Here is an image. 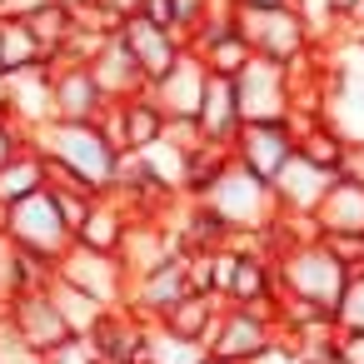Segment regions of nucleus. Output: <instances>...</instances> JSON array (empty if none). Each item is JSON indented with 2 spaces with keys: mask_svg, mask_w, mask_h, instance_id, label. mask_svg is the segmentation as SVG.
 Wrapping results in <instances>:
<instances>
[{
  "mask_svg": "<svg viewBox=\"0 0 364 364\" xmlns=\"http://www.w3.org/2000/svg\"><path fill=\"white\" fill-rule=\"evenodd\" d=\"M0 230H6V240L16 250H31V255H41L50 264H60V255L75 245V230L65 225L60 200H55L50 185L26 195V200H16V205H6V225H0Z\"/></svg>",
  "mask_w": 364,
  "mask_h": 364,
  "instance_id": "nucleus-5",
  "label": "nucleus"
},
{
  "mask_svg": "<svg viewBox=\"0 0 364 364\" xmlns=\"http://www.w3.org/2000/svg\"><path fill=\"white\" fill-rule=\"evenodd\" d=\"M31 65H46V50L21 16H0V75H21Z\"/></svg>",
  "mask_w": 364,
  "mask_h": 364,
  "instance_id": "nucleus-24",
  "label": "nucleus"
},
{
  "mask_svg": "<svg viewBox=\"0 0 364 364\" xmlns=\"http://www.w3.org/2000/svg\"><path fill=\"white\" fill-rule=\"evenodd\" d=\"M205 80H210L205 60H200L195 50H185L170 70H160V75L145 85V95L160 105L165 120H195V115H200V100H205Z\"/></svg>",
  "mask_w": 364,
  "mask_h": 364,
  "instance_id": "nucleus-11",
  "label": "nucleus"
},
{
  "mask_svg": "<svg viewBox=\"0 0 364 364\" xmlns=\"http://www.w3.org/2000/svg\"><path fill=\"white\" fill-rule=\"evenodd\" d=\"M115 36H120V46L135 55V65L145 70V80H155L160 70H170V65L185 55V36L170 31V26H155V21H145V16H125Z\"/></svg>",
  "mask_w": 364,
  "mask_h": 364,
  "instance_id": "nucleus-14",
  "label": "nucleus"
},
{
  "mask_svg": "<svg viewBox=\"0 0 364 364\" xmlns=\"http://www.w3.org/2000/svg\"><path fill=\"white\" fill-rule=\"evenodd\" d=\"M55 274L75 289H85L90 299H100L105 309H120L125 294H130V269L120 255H105V250H85V245H70L55 264Z\"/></svg>",
  "mask_w": 364,
  "mask_h": 364,
  "instance_id": "nucleus-8",
  "label": "nucleus"
},
{
  "mask_svg": "<svg viewBox=\"0 0 364 364\" xmlns=\"http://www.w3.org/2000/svg\"><path fill=\"white\" fill-rule=\"evenodd\" d=\"M165 115H160V105L150 100V95H130V100H115V105H105V115H100V130L110 135V145L120 150V155H140V150H150L155 140H165Z\"/></svg>",
  "mask_w": 364,
  "mask_h": 364,
  "instance_id": "nucleus-12",
  "label": "nucleus"
},
{
  "mask_svg": "<svg viewBox=\"0 0 364 364\" xmlns=\"http://www.w3.org/2000/svg\"><path fill=\"white\" fill-rule=\"evenodd\" d=\"M46 185H50V165H46V155L31 145V150H21L11 165H0V210L16 205V200H26V195H36V190H46Z\"/></svg>",
  "mask_w": 364,
  "mask_h": 364,
  "instance_id": "nucleus-25",
  "label": "nucleus"
},
{
  "mask_svg": "<svg viewBox=\"0 0 364 364\" xmlns=\"http://www.w3.org/2000/svg\"><path fill=\"white\" fill-rule=\"evenodd\" d=\"M235 100H240V120L259 125V120H289L294 115V85H289V65L250 55L245 70L235 75Z\"/></svg>",
  "mask_w": 364,
  "mask_h": 364,
  "instance_id": "nucleus-7",
  "label": "nucleus"
},
{
  "mask_svg": "<svg viewBox=\"0 0 364 364\" xmlns=\"http://www.w3.org/2000/svg\"><path fill=\"white\" fill-rule=\"evenodd\" d=\"M329 250H334V259L349 269V274H359L364 269V235H319Z\"/></svg>",
  "mask_w": 364,
  "mask_h": 364,
  "instance_id": "nucleus-32",
  "label": "nucleus"
},
{
  "mask_svg": "<svg viewBox=\"0 0 364 364\" xmlns=\"http://www.w3.org/2000/svg\"><path fill=\"white\" fill-rule=\"evenodd\" d=\"M31 145L46 155L55 190H85V195L115 190L120 150L110 145L100 120H50V125L31 130Z\"/></svg>",
  "mask_w": 364,
  "mask_h": 364,
  "instance_id": "nucleus-1",
  "label": "nucleus"
},
{
  "mask_svg": "<svg viewBox=\"0 0 364 364\" xmlns=\"http://www.w3.org/2000/svg\"><path fill=\"white\" fill-rule=\"evenodd\" d=\"M195 55L205 60V70H210V75H225V80H235V75L245 70V60H250L255 50H250V46H245V36H240V31L230 26L225 36H215V41H210V46H200Z\"/></svg>",
  "mask_w": 364,
  "mask_h": 364,
  "instance_id": "nucleus-28",
  "label": "nucleus"
},
{
  "mask_svg": "<svg viewBox=\"0 0 364 364\" xmlns=\"http://www.w3.org/2000/svg\"><path fill=\"white\" fill-rule=\"evenodd\" d=\"M344 289H349V269L334 259V250L319 235H309V240H299V245H289V250L274 255V294L279 299L314 304V309L334 314L339 299H344Z\"/></svg>",
  "mask_w": 364,
  "mask_h": 364,
  "instance_id": "nucleus-2",
  "label": "nucleus"
},
{
  "mask_svg": "<svg viewBox=\"0 0 364 364\" xmlns=\"http://www.w3.org/2000/svg\"><path fill=\"white\" fill-rule=\"evenodd\" d=\"M90 75H95V85H100V95L115 105V100H130V95H145V70L135 65V55L120 46V36H110L105 46H100V55L90 60Z\"/></svg>",
  "mask_w": 364,
  "mask_h": 364,
  "instance_id": "nucleus-22",
  "label": "nucleus"
},
{
  "mask_svg": "<svg viewBox=\"0 0 364 364\" xmlns=\"http://www.w3.org/2000/svg\"><path fill=\"white\" fill-rule=\"evenodd\" d=\"M195 125H200V140L205 145H220V150H230V140L240 135V100H235V80H225V75H210L205 80V100H200V115H195Z\"/></svg>",
  "mask_w": 364,
  "mask_h": 364,
  "instance_id": "nucleus-21",
  "label": "nucleus"
},
{
  "mask_svg": "<svg viewBox=\"0 0 364 364\" xmlns=\"http://www.w3.org/2000/svg\"><path fill=\"white\" fill-rule=\"evenodd\" d=\"M6 105H11V120H21L26 130H41L55 120V105H50V65H31L21 75H6Z\"/></svg>",
  "mask_w": 364,
  "mask_h": 364,
  "instance_id": "nucleus-20",
  "label": "nucleus"
},
{
  "mask_svg": "<svg viewBox=\"0 0 364 364\" xmlns=\"http://www.w3.org/2000/svg\"><path fill=\"white\" fill-rule=\"evenodd\" d=\"M230 6H255V11H264V6H294V0H230Z\"/></svg>",
  "mask_w": 364,
  "mask_h": 364,
  "instance_id": "nucleus-37",
  "label": "nucleus"
},
{
  "mask_svg": "<svg viewBox=\"0 0 364 364\" xmlns=\"http://www.w3.org/2000/svg\"><path fill=\"white\" fill-rule=\"evenodd\" d=\"M145 334H150V324L120 304V309H105V319L85 339H90L100 364H145Z\"/></svg>",
  "mask_w": 364,
  "mask_h": 364,
  "instance_id": "nucleus-16",
  "label": "nucleus"
},
{
  "mask_svg": "<svg viewBox=\"0 0 364 364\" xmlns=\"http://www.w3.org/2000/svg\"><path fill=\"white\" fill-rule=\"evenodd\" d=\"M41 6H50V0H0V16H21V21H26V16H36Z\"/></svg>",
  "mask_w": 364,
  "mask_h": 364,
  "instance_id": "nucleus-36",
  "label": "nucleus"
},
{
  "mask_svg": "<svg viewBox=\"0 0 364 364\" xmlns=\"http://www.w3.org/2000/svg\"><path fill=\"white\" fill-rule=\"evenodd\" d=\"M26 21H31V31H36L41 50H46V65H55V60H60V50H65V41H70L75 11H70V6H60V0H50V6H41V11H36V16H26Z\"/></svg>",
  "mask_w": 364,
  "mask_h": 364,
  "instance_id": "nucleus-26",
  "label": "nucleus"
},
{
  "mask_svg": "<svg viewBox=\"0 0 364 364\" xmlns=\"http://www.w3.org/2000/svg\"><path fill=\"white\" fill-rule=\"evenodd\" d=\"M279 334V319H274V304H225L205 349L215 359H230V364H250L255 354H264Z\"/></svg>",
  "mask_w": 364,
  "mask_h": 364,
  "instance_id": "nucleus-6",
  "label": "nucleus"
},
{
  "mask_svg": "<svg viewBox=\"0 0 364 364\" xmlns=\"http://www.w3.org/2000/svg\"><path fill=\"white\" fill-rule=\"evenodd\" d=\"M334 364H364V329H334Z\"/></svg>",
  "mask_w": 364,
  "mask_h": 364,
  "instance_id": "nucleus-34",
  "label": "nucleus"
},
{
  "mask_svg": "<svg viewBox=\"0 0 364 364\" xmlns=\"http://www.w3.org/2000/svg\"><path fill=\"white\" fill-rule=\"evenodd\" d=\"M329 180H334L329 170H319V165H309V160H299V155H294V160L269 180L279 215H289V220H309V225H314V205L324 200Z\"/></svg>",
  "mask_w": 364,
  "mask_h": 364,
  "instance_id": "nucleus-15",
  "label": "nucleus"
},
{
  "mask_svg": "<svg viewBox=\"0 0 364 364\" xmlns=\"http://www.w3.org/2000/svg\"><path fill=\"white\" fill-rule=\"evenodd\" d=\"M125 230H130V210H125V200H120L115 190H105V195H90L85 220L75 225V245H85V250H105V255H120Z\"/></svg>",
  "mask_w": 364,
  "mask_h": 364,
  "instance_id": "nucleus-19",
  "label": "nucleus"
},
{
  "mask_svg": "<svg viewBox=\"0 0 364 364\" xmlns=\"http://www.w3.org/2000/svg\"><path fill=\"white\" fill-rule=\"evenodd\" d=\"M50 299L60 304V314H65V324H70V329H75L80 339H85V334H90V329H95L100 319H105V304H100V299H90L85 289H75V284H65L60 274L50 279Z\"/></svg>",
  "mask_w": 364,
  "mask_h": 364,
  "instance_id": "nucleus-27",
  "label": "nucleus"
},
{
  "mask_svg": "<svg viewBox=\"0 0 364 364\" xmlns=\"http://www.w3.org/2000/svg\"><path fill=\"white\" fill-rule=\"evenodd\" d=\"M6 319L21 329V339L31 344V349H41V354H55V349H65L70 339H80L70 324H65V314H60V304L50 299V284L46 289H21L11 304H6Z\"/></svg>",
  "mask_w": 364,
  "mask_h": 364,
  "instance_id": "nucleus-10",
  "label": "nucleus"
},
{
  "mask_svg": "<svg viewBox=\"0 0 364 364\" xmlns=\"http://www.w3.org/2000/svg\"><path fill=\"white\" fill-rule=\"evenodd\" d=\"M200 364H230V359H215V354H205V359H200Z\"/></svg>",
  "mask_w": 364,
  "mask_h": 364,
  "instance_id": "nucleus-39",
  "label": "nucleus"
},
{
  "mask_svg": "<svg viewBox=\"0 0 364 364\" xmlns=\"http://www.w3.org/2000/svg\"><path fill=\"white\" fill-rule=\"evenodd\" d=\"M0 115H11V105H6V75H0Z\"/></svg>",
  "mask_w": 364,
  "mask_h": 364,
  "instance_id": "nucleus-38",
  "label": "nucleus"
},
{
  "mask_svg": "<svg viewBox=\"0 0 364 364\" xmlns=\"http://www.w3.org/2000/svg\"><path fill=\"white\" fill-rule=\"evenodd\" d=\"M250 364H299V354H294V344H289V339H274V344H269L264 354H255Z\"/></svg>",
  "mask_w": 364,
  "mask_h": 364,
  "instance_id": "nucleus-35",
  "label": "nucleus"
},
{
  "mask_svg": "<svg viewBox=\"0 0 364 364\" xmlns=\"http://www.w3.org/2000/svg\"><path fill=\"white\" fill-rule=\"evenodd\" d=\"M230 16H235V31L245 36V46H250L255 55H264V60L289 65V60H299L304 50L319 46V41H314V26L304 21L299 6H264V11H255V6H230Z\"/></svg>",
  "mask_w": 364,
  "mask_h": 364,
  "instance_id": "nucleus-4",
  "label": "nucleus"
},
{
  "mask_svg": "<svg viewBox=\"0 0 364 364\" xmlns=\"http://www.w3.org/2000/svg\"><path fill=\"white\" fill-rule=\"evenodd\" d=\"M0 364H46V354L21 339V329L6 319V309H0Z\"/></svg>",
  "mask_w": 364,
  "mask_h": 364,
  "instance_id": "nucleus-30",
  "label": "nucleus"
},
{
  "mask_svg": "<svg viewBox=\"0 0 364 364\" xmlns=\"http://www.w3.org/2000/svg\"><path fill=\"white\" fill-rule=\"evenodd\" d=\"M50 105L55 120H100L110 100L100 95L90 65H50Z\"/></svg>",
  "mask_w": 364,
  "mask_h": 364,
  "instance_id": "nucleus-17",
  "label": "nucleus"
},
{
  "mask_svg": "<svg viewBox=\"0 0 364 364\" xmlns=\"http://www.w3.org/2000/svg\"><path fill=\"white\" fill-rule=\"evenodd\" d=\"M314 235H364V180L334 175L314 205Z\"/></svg>",
  "mask_w": 364,
  "mask_h": 364,
  "instance_id": "nucleus-18",
  "label": "nucleus"
},
{
  "mask_svg": "<svg viewBox=\"0 0 364 364\" xmlns=\"http://www.w3.org/2000/svg\"><path fill=\"white\" fill-rule=\"evenodd\" d=\"M230 160L245 165L250 175H259L264 185L294 160V120H259V125H240V135L230 140Z\"/></svg>",
  "mask_w": 364,
  "mask_h": 364,
  "instance_id": "nucleus-9",
  "label": "nucleus"
},
{
  "mask_svg": "<svg viewBox=\"0 0 364 364\" xmlns=\"http://www.w3.org/2000/svg\"><path fill=\"white\" fill-rule=\"evenodd\" d=\"M185 294H190V279H185V250H180L175 259H165V264H155V269H145V274L130 279L125 309L135 319H145V324H160Z\"/></svg>",
  "mask_w": 364,
  "mask_h": 364,
  "instance_id": "nucleus-13",
  "label": "nucleus"
},
{
  "mask_svg": "<svg viewBox=\"0 0 364 364\" xmlns=\"http://www.w3.org/2000/svg\"><path fill=\"white\" fill-rule=\"evenodd\" d=\"M220 309H225V299L220 294H205V289H190L160 324L170 329V334H180V339H195V344H205L210 339V329H215V319H220Z\"/></svg>",
  "mask_w": 364,
  "mask_h": 364,
  "instance_id": "nucleus-23",
  "label": "nucleus"
},
{
  "mask_svg": "<svg viewBox=\"0 0 364 364\" xmlns=\"http://www.w3.org/2000/svg\"><path fill=\"white\" fill-rule=\"evenodd\" d=\"M200 200H205V205L235 230V245H240V240H259V235L279 220L274 190H269L259 175H250L245 165H235V160L220 170V180H215Z\"/></svg>",
  "mask_w": 364,
  "mask_h": 364,
  "instance_id": "nucleus-3",
  "label": "nucleus"
},
{
  "mask_svg": "<svg viewBox=\"0 0 364 364\" xmlns=\"http://www.w3.org/2000/svg\"><path fill=\"white\" fill-rule=\"evenodd\" d=\"M334 319H339V329H364V269L349 274V289H344Z\"/></svg>",
  "mask_w": 364,
  "mask_h": 364,
  "instance_id": "nucleus-31",
  "label": "nucleus"
},
{
  "mask_svg": "<svg viewBox=\"0 0 364 364\" xmlns=\"http://www.w3.org/2000/svg\"><path fill=\"white\" fill-rule=\"evenodd\" d=\"M205 354H210L205 344L180 339V334H170L165 324H150V334H145V364H200Z\"/></svg>",
  "mask_w": 364,
  "mask_h": 364,
  "instance_id": "nucleus-29",
  "label": "nucleus"
},
{
  "mask_svg": "<svg viewBox=\"0 0 364 364\" xmlns=\"http://www.w3.org/2000/svg\"><path fill=\"white\" fill-rule=\"evenodd\" d=\"M21 150H31V130L11 115H0V165H11Z\"/></svg>",
  "mask_w": 364,
  "mask_h": 364,
  "instance_id": "nucleus-33",
  "label": "nucleus"
}]
</instances>
